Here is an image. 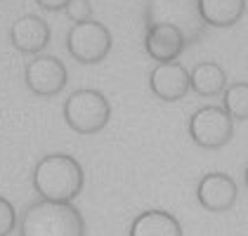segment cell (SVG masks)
Segmentation results:
<instances>
[{"label": "cell", "mask_w": 248, "mask_h": 236, "mask_svg": "<svg viewBox=\"0 0 248 236\" xmlns=\"http://www.w3.org/2000/svg\"><path fill=\"white\" fill-rule=\"evenodd\" d=\"M83 168L69 154H47L33 168V187L45 201L71 203L83 189Z\"/></svg>", "instance_id": "obj_1"}, {"label": "cell", "mask_w": 248, "mask_h": 236, "mask_svg": "<svg viewBox=\"0 0 248 236\" xmlns=\"http://www.w3.org/2000/svg\"><path fill=\"white\" fill-rule=\"evenodd\" d=\"M19 236H85V220L74 203H31L19 224Z\"/></svg>", "instance_id": "obj_2"}, {"label": "cell", "mask_w": 248, "mask_h": 236, "mask_svg": "<svg viewBox=\"0 0 248 236\" xmlns=\"http://www.w3.org/2000/svg\"><path fill=\"white\" fill-rule=\"evenodd\" d=\"M111 118V106L99 90H76L64 102V120L78 135H95Z\"/></svg>", "instance_id": "obj_3"}, {"label": "cell", "mask_w": 248, "mask_h": 236, "mask_svg": "<svg viewBox=\"0 0 248 236\" xmlns=\"http://www.w3.org/2000/svg\"><path fill=\"white\" fill-rule=\"evenodd\" d=\"M147 24L172 26L177 29L187 43L199 36L203 19L199 12V0H149L147 2Z\"/></svg>", "instance_id": "obj_4"}, {"label": "cell", "mask_w": 248, "mask_h": 236, "mask_svg": "<svg viewBox=\"0 0 248 236\" xmlns=\"http://www.w3.org/2000/svg\"><path fill=\"white\" fill-rule=\"evenodd\" d=\"M66 50L80 64H99L111 50V33L99 21H78L69 29Z\"/></svg>", "instance_id": "obj_5"}, {"label": "cell", "mask_w": 248, "mask_h": 236, "mask_svg": "<svg viewBox=\"0 0 248 236\" xmlns=\"http://www.w3.org/2000/svg\"><path fill=\"white\" fill-rule=\"evenodd\" d=\"M232 118L220 106H203L189 118V137L203 149H220L232 139Z\"/></svg>", "instance_id": "obj_6"}, {"label": "cell", "mask_w": 248, "mask_h": 236, "mask_svg": "<svg viewBox=\"0 0 248 236\" xmlns=\"http://www.w3.org/2000/svg\"><path fill=\"white\" fill-rule=\"evenodd\" d=\"M24 83L38 97H55L66 85V66L57 57L36 55L24 69Z\"/></svg>", "instance_id": "obj_7"}, {"label": "cell", "mask_w": 248, "mask_h": 236, "mask_svg": "<svg viewBox=\"0 0 248 236\" xmlns=\"http://www.w3.org/2000/svg\"><path fill=\"white\" fill-rule=\"evenodd\" d=\"M149 88L161 102H180L191 90L189 71L177 61H158L149 74Z\"/></svg>", "instance_id": "obj_8"}, {"label": "cell", "mask_w": 248, "mask_h": 236, "mask_svg": "<svg viewBox=\"0 0 248 236\" xmlns=\"http://www.w3.org/2000/svg\"><path fill=\"white\" fill-rule=\"evenodd\" d=\"M10 43L24 55H40L50 43V26L38 15H24L10 26Z\"/></svg>", "instance_id": "obj_9"}, {"label": "cell", "mask_w": 248, "mask_h": 236, "mask_svg": "<svg viewBox=\"0 0 248 236\" xmlns=\"http://www.w3.org/2000/svg\"><path fill=\"white\" fill-rule=\"evenodd\" d=\"M196 198L210 213H225L236 201V184L225 173H208L196 187Z\"/></svg>", "instance_id": "obj_10"}, {"label": "cell", "mask_w": 248, "mask_h": 236, "mask_svg": "<svg viewBox=\"0 0 248 236\" xmlns=\"http://www.w3.org/2000/svg\"><path fill=\"white\" fill-rule=\"evenodd\" d=\"M185 45H187L185 36L177 29L163 26V24L149 26L147 38H144L147 55L152 59H156V61H175L177 55L185 50Z\"/></svg>", "instance_id": "obj_11"}, {"label": "cell", "mask_w": 248, "mask_h": 236, "mask_svg": "<svg viewBox=\"0 0 248 236\" xmlns=\"http://www.w3.org/2000/svg\"><path fill=\"white\" fill-rule=\"evenodd\" d=\"M130 236H182V224L166 210H144L133 220Z\"/></svg>", "instance_id": "obj_12"}, {"label": "cell", "mask_w": 248, "mask_h": 236, "mask_svg": "<svg viewBox=\"0 0 248 236\" xmlns=\"http://www.w3.org/2000/svg\"><path fill=\"white\" fill-rule=\"evenodd\" d=\"M199 12L203 24L232 26L244 15V0H199Z\"/></svg>", "instance_id": "obj_13"}, {"label": "cell", "mask_w": 248, "mask_h": 236, "mask_svg": "<svg viewBox=\"0 0 248 236\" xmlns=\"http://www.w3.org/2000/svg\"><path fill=\"white\" fill-rule=\"evenodd\" d=\"M189 85L194 92H199L203 97H213L217 92H225L227 78H225V71L217 64L203 61V64L194 66V71L189 74Z\"/></svg>", "instance_id": "obj_14"}, {"label": "cell", "mask_w": 248, "mask_h": 236, "mask_svg": "<svg viewBox=\"0 0 248 236\" xmlns=\"http://www.w3.org/2000/svg\"><path fill=\"white\" fill-rule=\"evenodd\" d=\"M222 109L229 114V118H248V83H234L225 88Z\"/></svg>", "instance_id": "obj_15"}, {"label": "cell", "mask_w": 248, "mask_h": 236, "mask_svg": "<svg viewBox=\"0 0 248 236\" xmlns=\"http://www.w3.org/2000/svg\"><path fill=\"white\" fill-rule=\"evenodd\" d=\"M17 224V213H15V206L7 201V198L0 196V236H10L12 229Z\"/></svg>", "instance_id": "obj_16"}, {"label": "cell", "mask_w": 248, "mask_h": 236, "mask_svg": "<svg viewBox=\"0 0 248 236\" xmlns=\"http://www.w3.org/2000/svg\"><path fill=\"white\" fill-rule=\"evenodd\" d=\"M66 15L71 17L74 24H78V21H88L90 15H93V7H90L88 0H71L69 7H66Z\"/></svg>", "instance_id": "obj_17"}, {"label": "cell", "mask_w": 248, "mask_h": 236, "mask_svg": "<svg viewBox=\"0 0 248 236\" xmlns=\"http://www.w3.org/2000/svg\"><path fill=\"white\" fill-rule=\"evenodd\" d=\"M38 7L43 10H50V12H59V10H66L71 0H36Z\"/></svg>", "instance_id": "obj_18"}, {"label": "cell", "mask_w": 248, "mask_h": 236, "mask_svg": "<svg viewBox=\"0 0 248 236\" xmlns=\"http://www.w3.org/2000/svg\"><path fill=\"white\" fill-rule=\"evenodd\" d=\"M246 182H248V170H246Z\"/></svg>", "instance_id": "obj_19"}]
</instances>
